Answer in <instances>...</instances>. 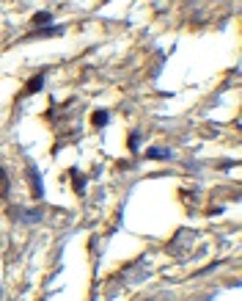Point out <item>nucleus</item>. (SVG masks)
Segmentation results:
<instances>
[{
    "label": "nucleus",
    "instance_id": "obj_1",
    "mask_svg": "<svg viewBox=\"0 0 242 301\" xmlns=\"http://www.w3.org/2000/svg\"><path fill=\"white\" fill-rule=\"evenodd\" d=\"M41 83H44V75H36V78H31V80H28V94H36L39 88H41Z\"/></svg>",
    "mask_w": 242,
    "mask_h": 301
},
{
    "label": "nucleus",
    "instance_id": "obj_2",
    "mask_svg": "<svg viewBox=\"0 0 242 301\" xmlns=\"http://www.w3.org/2000/svg\"><path fill=\"white\" fill-rule=\"evenodd\" d=\"M33 22H36V25H50L52 17L47 14V11H39V14H33Z\"/></svg>",
    "mask_w": 242,
    "mask_h": 301
},
{
    "label": "nucleus",
    "instance_id": "obj_3",
    "mask_svg": "<svg viewBox=\"0 0 242 301\" xmlns=\"http://www.w3.org/2000/svg\"><path fill=\"white\" fill-rule=\"evenodd\" d=\"M105 125H108V114L97 111V114H94V127H105Z\"/></svg>",
    "mask_w": 242,
    "mask_h": 301
},
{
    "label": "nucleus",
    "instance_id": "obj_4",
    "mask_svg": "<svg viewBox=\"0 0 242 301\" xmlns=\"http://www.w3.org/2000/svg\"><path fill=\"white\" fill-rule=\"evenodd\" d=\"M6 191H9V177H6V172L0 169V196H3Z\"/></svg>",
    "mask_w": 242,
    "mask_h": 301
},
{
    "label": "nucleus",
    "instance_id": "obj_5",
    "mask_svg": "<svg viewBox=\"0 0 242 301\" xmlns=\"http://www.w3.org/2000/svg\"><path fill=\"white\" fill-rule=\"evenodd\" d=\"M149 158H168V152H163V149H151V152H149Z\"/></svg>",
    "mask_w": 242,
    "mask_h": 301
},
{
    "label": "nucleus",
    "instance_id": "obj_6",
    "mask_svg": "<svg viewBox=\"0 0 242 301\" xmlns=\"http://www.w3.org/2000/svg\"><path fill=\"white\" fill-rule=\"evenodd\" d=\"M74 188H77V191H83V177H77V172H74Z\"/></svg>",
    "mask_w": 242,
    "mask_h": 301
}]
</instances>
